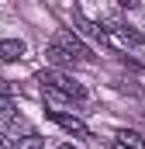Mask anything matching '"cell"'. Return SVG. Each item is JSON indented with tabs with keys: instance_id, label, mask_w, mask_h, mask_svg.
I'll return each instance as SVG.
<instances>
[{
	"instance_id": "9",
	"label": "cell",
	"mask_w": 145,
	"mask_h": 149,
	"mask_svg": "<svg viewBox=\"0 0 145 149\" xmlns=\"http://www.w3.org/2000/svg\"><path fill=\"white\" fill-rule=\"evenodd\" d=\"M7 118H10V132H14V135H28V132H35L21 114H7Z\"/></svg>"
},
{
	"instance_id": "1",
	"label": "cell",
	"mask_w": 145,
	"mask_h": 149,
	"mask_svg": "<svg viewBox=\"0 0 145 149\" xmlns=\"http://www.w3.org/2000/svg\"><path fill=\"white\" fill-rule=\"evenodd\" d=\"M38 83H41V90H45V97L48 101H86V87L83 83H76L69 73H62V70H41L38 73Z\"/></svg>"
},
{
	"instance_id": "4",
	"label": "cell",
	"mask_w": 145,
	"mask_h": 149,
	"mask_svg": "<svg viewBox=\"0 0 145 149\" xmlns=\"http://www.w3.org/2000/svg\"><path fill=\"white\" fill-rule=\"evenodd\" d=\"M52 42H55L59 49H66L72 59H76V63H90V59H93V52L83 45V38L76 35V31H59V35L52 38Z\"/></svg>"
},
{
	"instance_id": "7",
	"label": "cell",
	"mask_w": 145,
	"mask_h": 149,
	"mask_svg": "<svg viewBox=\"0 0 145 149\" xmlns=\"http://www.w3.org/2000/svg\"><path fill=\"white\" fill-rule=\"evenodd\" d=\"M110 146L114 149H145V135L131 132V128H121V132H114Z\"/></svg>"
},
{
	"instance_id": "13",
	"label": "cell",
	"mask_w": 145,
	"mask_h": 149,
	"mask_svg": "<svg viewBox=\"0 0 145 149\" xmlns=\"http://www.w3.org/2000/svg\"><path fill=\"white\" fill-rule=\"evenodd\" d=\"M59 149H76V146H59Z\"/></svg>"
},
{
	"instance_id": "6",
	"label": "cell",
	"mask_w": 145,
	"mask_h": 149,
	"mask_svg": "<svg viewBox=\"0 0 145 149\" xmlns=\"http://www.w3.org/2000/svg\"><path fill=\"white\" fill-rule=\"evenodd\" d=\"M24 52H28V45L21 38H0V63H17V59H24Z\"/></svg>"
},
{
	"instance_id": "3",
	"label": "cell",
	"mask_w": 145,
	"mask_h": 149,
	"mask_svg": "<svg viewBox=\"0 0 145 149\" xmlns=\"http://www.w3.org/2000/svg\"><path fill=\"white\" fill-rule=\"evenodd\" d=\"M72 28H76V35H83V38H97L100 45H110L107 28H104L100 21H90L83 10H72Z\"/></svg>"
},
{
	"instance_id": "10",
	"label": "cell",
	"mask_w": 145,
	"mask_h": 149,
	"mask_svg": "<svg viewBox=\"0 0 145 149\" xmlns=\"http://www.w3.org/2000/svg\"><path fill=\"white\" fill-rule=\"evenodd\" d=\"M0 94H3V97H10V94H14V87H10L7 80H0Z\"/></svg>"
},
{
	"instance_id": "11",
	"label": "cell",
	"mask_w": 145,
	"mask_h": 149,
	"mask_svg": "<svg viewBox=\"0 0 145 149\" xmlns=\"http://www.w3.org/2000/svg\"><path fill=\"white\" fill-rule=\"evenodd\" d=\"M117 7H124V10H131V7H138V0H117Z\"/></svg>"
},
{
	"instance_id": "2",
	"label": "cell",
	"mask_w": 145,
	"mask_h": 149,
	"mask_svg": "<svg viewBox=\"0 0 145 149\" xmlns=\"http://www.w3.org/2000/svg\"><path fill=\"white\" fill-rule=\"evenodd\" d=\"M100 24L107 28V35H117L121 42H128L131 49H142V45H145V35L138 31V28H131L128 21H121V17H104Z\"/></svg>"
},
{
	"instance_id": "8",
	"label": "cell",
	"mask_w": 145,
	"mask_h": 149,
	"mask_svg": "<svg viewBox=\"0 0 145 149\" xmlns=\"http://www.w3.org/2000/svg\"><path fill=\"white\" fill-rule=\"evenodd\" d=\"M14 149H45V139H41L38 132H28V135L14 139Z\"/></svg>"
},
{
	"instance_id": "5",
	"label": "cell",
	"mask_w": 145,
	"mask_h": 149,
	"mask_svg": "<svg viewBox=\"0 0 145 149\" xmlns=\"http://www.w3.org/2000/svg\"><path fill=\"white\" fill-rule=\"evenodd\" d=\"M48 118H52L59 128H66L69 135H76V139H86V135H90V125H86L83 118L69 114V111H48Z\"/></svg>"
},
{
	"instance_id": "12",
	"label": "cell",
	"mask_w": 145,
	"mask_h": 149,
	"mask_svg": "<svg viewBox=\"0 0 145 149\" xmlns=\"http://www.w3.org/2000/svg\"><path fill=\"white\" fill-rule=\"evenodd\" d=\"M0 149H7V135L3 132H0Z\"/></svg>"
}]
</instances>
